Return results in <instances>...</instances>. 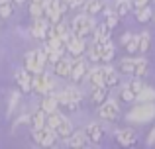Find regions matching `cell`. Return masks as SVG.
Segmentation results:
<instances>
[{
  "mask_svg": "<svg viewBox=\"0 0 155 149\" xmlns=\"http://www.w3.org/2000/svg\"><path fill=\"white\" fill-rule=\"evenodd\" d=\"M41 110H45L47 114H51V112H57V108H59V98H57V94H53V92H49V94L43 96L41 100Z\"/></svg>",
  "mask_w": 155,
  "mask_h": 149,
  "instance_id": "cell-20",
  "label": "cell"
},
{
  "mask_svg": "<svg viewBox=\"0 0 155 149\" xmlns=\"http://www.w3.org/2000/svg\"><path fill=\"white\" fill-rule=\"evenodd\" d=\"M47 65V57H45V49H34V51H28L26 57H24V67L30 71L31 75H38L43 73Z\"/></svg>",
  "mask_w": 155,
  "mask_h": 149,
  "instance_id": "cell-4",
  "label": "cell"
},
{
  "mask_svg": "<svg viewBox=\"0 0 155 149\" xmlns=\"http://www.w3.org/2000/svg\"><path fill=\"white\" fill-rule=\"evenodd\" d=\"M137 47H140V35H134L132 34V37L126 41L124 49L128 51V53H137Z\"/></svg>",
  "mask_w": 155,
  "mask_h": 149,
  "instance_id": "cell-36",
  "label": "cell"
},
{
  "mask_svg": "<svg viewBox=\"0 0 155 149\" xmlns=\"http://www.w3.org/2000/svg\"><path fill=\"white\" fill-rule=\"evenodd\" d=\"M155 118V102H137L128 112V122L132 124H145Z\"/></svg>",
  "mask_w": 155,
  "mask_h": 149,
  "instance_id": "cell-2",
  "label": "cell"
},
{
  "mask_svg": "<svg viewBox=\"0 0 155 149\" xmlns=\"http://www.w3.org/2000/svg\"><path fill=\"white\" fill-rule=\"evenodd\" d=\"M88 61H100V63H108L114 59V55H116V45H114L112 41H104V43H94L92 41V45L88 47Z\"/></svg>",
  "mask_w": 155,
  "mask_h": 149,
  "instance_id": "cell-1",
  "label": "cell"
},
{
  "mask_svg": "<svg viewBox=\"0 0 155 149\" xmlns=\"http://www.w3.org/2000/svg\"><path fill=\"white\" fill-rule=\"evenodd\" d=\"M149 45H151V35H149L147 31L140 34V47H137V53H147Z\"/></svg>",
  "mask_w": 155,
  "mask_h": 149,
  "instance_id": "cell-31",
  "label": "cell"
},
{
  "mask_svg": "<svg viewBox=\"0 0 155 149\" xmlns=\"http://www.w3.org/2000/svg\"><path fill=\"white\" fill-rule=\"evenodd\" d=\"M118 67H120L122 73H126V75H134V71H136V59H132V57H124L120 63H118Z\"/></svg>",
  "mask_w": 155,
  "mask_h": 149,
  "instance_id": "cell-27",
  "label": "cell"
},
{
  "mask_svg": "<svg viewBox=\"0 0 155 149\" xmlns=\"http://www.w3.org/2000/svg\"><path fill=\"white\" fill-rule=\"evenodd\" d=\"M65 47H67V51L73 55V57H79V55H83L84 51H87V43H84V39L79 37V35H75L73 31L65 37Z\"/></svg>",
  "mask_w": 155,
  "mask_h": 149,
  "instance_id": "cell-11",
  "label": "cell"
},
{
  "mask_svg": "<svg viewBox=\"0 0 155 149\" xmlns=\"http://www.w3.org/2000/svg\"><path fill=\"white\" fill-rule=\"evenodd\" d=\"M65 143H67L69 147L79 149V147H88V145H91V139L87 138L84 130H81V131H73V134L69 135L67 139H65Z\"/></svg>",
  "mask_w": 155,
  "mask_h": 149,
  "instance_id": "cell-14",
  "label": "cell"
},
{
  "mask_svg": "<svg viewBox=\"0 0 155 149\" xmlns=\"http://www.w3.org/2000/svg\"><path fill=\"white\" fill-rule=\"evenodd\" d=\"M31 135H34V141L38 143V145H41V147H51V145H55V141H57V131L53 130V128L49 126H43V128H39V130H31Z\"/></svg>",
  "mask_w": 155,
  "mask_h": 149,
  "instance_id": "cell-7",
  "label": "cell"
},
{
  "mask_svg": "<svg viewBox=\"0 0 155 149\" xmlns=\"http://www.w3.org/2000/svg\"><path fill=\"white\" fill-rule=\"evenodd\" d=\"M30 122H31V130H39V128L47 126V112L39 108L38 112H34L30 116Z\"/></svg>",
  "mask_w": 155,
  "mask_h": 149,
  "instance_id": "cell-22",
  "label": "cell"
},
{
  "mask_svg": "<svg viewBox=\"0 0 155 149\" xmlns=\"http://www.w3.org/2000/svg\"><path fill=\"white\" fill-rule=\"evenodd\" d=\"M24 122H30V116H20V118L16 120L14 126H20V124H24Z\"/></svg>",
  "mask_w": 155,
  "mask_h": 149,
  "instance_id": "cell-42",
  "label": "cell"
},
{
  "mask_svg": "<svg viewBox=\"0 0 155 149\" xmlns=\"http://www.w3.org/2000/svg\"><path fill=\"white\" fill-rule=\"evenodd\" d=\"M132 8H134L132 0H116V4H114V12H116L120 18H124L126 14H130Z\"/></svg>",
  "mask_w": 155,
  "mask_h": 149,
  "instance_id": "cell-24",
  "label": "cell"
},
{
  "mask_svg": "<svg viewBox=\"0 0 155 149\" xmlns=\"http://www.w3.org/2000/svg\"><path fill=\"white\" fill-rule=\"evenodd\" d=\"M57 98H59V106L69 108V110H77V108L81 106V102H83V94L73 86L63 88V90L57 94Z\"/></svg>",
  "mask_w": 155,
  "mask_h": 149,
  "instance_id": "cell-6",
  "label": "cell"
},
{
  "mask_svg": "<svg viewBox=\"0 0 155 149\" xmlns=\"http://www.w3.org/2000/svg\"><path fill=\"white\" fill-rule=\"evenodd\" d=\"M94 28H96V24H94V20H92V16H88V14H79V16H75L73 18V22H71V31L75 35H79V37H88V35H92V31H94Z\"/></svg>",
  "mask_w": 155,
  "mask_h": 149,
  "instance_id": "cell-5",
  "label": "cell"
},
{
  "mask_svg": "<svg viewBox=\"0 0 155 149\" xmlns=\"http://www.w3.org/2000/svg\"><path fill=\"white\" fill-rule=\"evenodd\" d=\"M71 69H73V59H69V57H61L53 65V73H55V76H61V79H69Z\"/></svg>",
  "mask_w": 155,
  "mask_h": 149,
  "instance_id": "cell-15",
  "label": "cell"
},
{
  "mask_svg": "<svg viewBox=\"0 0 155 149\" xmlns=\"http://www.w3.org/2000/svg\"><path fill=\"white\" fill-rule=\"evenodd\" d=\"M49 26H51V22L45 18V16L35 18L34 24H31V35H34L35 39H45L47 37V31H49Z\"/></svg>",
  "mask_w": 155,
  "mask_h": 149,
  "instance_id": "cell-12",
  "label": "cell"
},
{
  "mask_svg": "<svg viewBox=\"0 0 155 149\" xmlns=\"http://www.w3.org/2000/svg\"><path fill=\"white\" fill-rule=\"evenodd\" d=\"M30 14L31 18H41V16H45V10H43V0H31L30 4Z\"/></svg>",
  "mask_w": 155,
  "mask_h": 149,
  "instance_id": "cell-28",
  "label": "cell"
},
{
  "mask_svg": "<svg viewBox=\"0 0 155 149\" xmlns=\"http://www.w3.org/2000/svg\"><path fill=\"white\" fill-rule=\"evenodd\" d=\"M53 80H51V76L49 75H45V73H38V75H34V79H31V90H35L38 94H49V92L53 90Z\"/></svg>",
  "mask_w": 155,
  "mask_h": 149,
  "instance_id": "cell-8",
  "label": "cell"
},
{
  "mask_svg": "<svg viewBox=\"0 0 155 149\" xmlns=\"http://www.w3.org/2000/svg\"><path fill=\"white\" fill-rule=\"evenodd\" d=\"M136 18H137V22H141V24H147L149 20L153 18V10L149 6H141V8H137V14H136Z\"/></svg>",
  "mask_w": 155,
  "mask_h": 149,
  "instance_id": "cell-29",
  "label": "cell"
},
{
  "mask_svg": "<svg viewBox=\"0 0 155 149\" xmlns=\"http://www.w3.org/2000/svg\"><path fill=\"white\" fill-rule=\"evenodd\" d=\"M43 49H45V57H47V63H49V65H55V63L63 57V53H61V51L51 49V47H47V45H43Z\"/></svg>",
  "mask_w": 155,
  "mask_h": 149,
  "instance_id": "cell-32",
  "label": "cell"
},
{
  "mask_svg": "<svg viewBox=\"0 0 155 149\" xmlns=\"http://www.w3.org/2000/svg\"><path fill=\"white\" fill-rule=\"evenodd\" d=\"M106 8V2L104 0H84L83 2V12L88 16H94L98 12H102Z\"/></svg>",
  "mask_w": 155,
  "mask_h": 149,
  "instance_id": "cell-19",
  "label": "cell"
},
{
  "mask_svg": "<svg viewBox=\"0 0 155 149\" xmlns=\"http://www.w3.org/2000/svg\"><path fill=\"white\" fill-rule=\"evenodd\" d=\"M147 2H149V0H132V4H134L136 10H137V8H141V6H147Z\"/></svg>",
  "mask_w": 155,
  "mask_h": 149,
  "instance_id": "cell-41",
  "label": "cell"
},
{
  "mask_svg": "<svg viewBox=\"0 0 155 149\" xmlns=\"http://www.w3.org/2000/svg\"><path fill=\"white\" fill-rule=\"evenodd\" d=\"M84 134H87V138L91 139V143H98L100 139L104 138L106 130H104V126H102V124L92 122V124H88V126L84 128Z\"/></svg>",
  "mask_w": 155,
  "mask_h": 149,
  "instance_id": "cell-16",
  "label": "cell"
},
{
  "mask_svg": "<svg viewBox=\"0 0 155 149\" xmlns=\"http://www.w3.org/2000/svg\"><path fill=\"white\" fill-rule=\"evenodd\" d=\"M130 37H132V34H124V35L120 37V43H122V45H126V41H128Z\"/></svg>",
  "mask_w": 155,
  "mask_h": 149,
  "instance_id": "cell-43",
  "label": "cell"
},
{
  "mask_svg": "<svg viewBox=\"0 0 155 149\" xmlns=\"http://www.w3.org/2000/svg\"><path fill=\"white\" fill-rule=\"evenodd\" d=\"M137 102H155V88L151 86H143L141 88V92L136 96Z\"/></svg>",
  "mask_w": 155,
  "mask_h": 149,
  "instance_id": "cell-26",
  "label": "cell"
},
{
  "mask_svg": "<svg viewBox=\"0 0 155 149\" xmlns=\"http://www.w3.org/2000/svg\"><path fill=\"white\" fill-rule=\"evenodd\" d=\"M120 98L124 100V102H134V100H136V94H134V90L130 88L128 83L122 84V88H120Z\"/></svg>",
  "mask_w": 155,
  "mask_h": 149,
  "instance_id": "cell-35",
  "label": "cell"
},
{
  "mask_svg": "<svg viewBox=\"0 0 155 149\" xmlns=\"http://www.w3.org/2000/svg\"><path fill=\"white\" fill-rule=\"evenodd\" d=\"M14 4H22V2H26V0H12Z\"/></svg>",
  "mask_w": 155,
  "mask_h": 149,
  "instance_id": "cell-44",
  "label": "cell"
},
{
  "mask_svg": "<svg viewBox=\"0 0 155 149\" xmlns=\"http://www.w3.org/2000/svg\"><path fill=\"white\" fill-rule=\"evenodd\" d=\"M110 31H112V30H110L106 24H102V26H96L94 31H92V41H94V43L108 41V39H110Z\"/></svg>",
  "mask_w": 155,
  "mask_h": 149,
  "instance_id": "cell-21",
  "label": "cell"
},
{
  "mask_svg": "<svg viewBox=\"0 0 155 149\" xmlns=\"http://www.w3.org/2000/svg\"><path fill=\"white\" fill-rule=\"evenodd\" d=\"M18 102H20V92H12L10 102H8V116L14 114V110L18 108Z\"/></svg>",
  "mask_w": 155,
  "mask_h": 149,
  "instance_id": "cell-38",
  "label": "cell"
},
{
  "mask_svg": "<svg viewBox=\"0 0 155 149\" xmlns=\"http://www.w3.org/2000/svg\"><path fill=\"white\" fill-rule=\"evenodd\" d=\"M136 139H137V135H136V131H134L132 128H122V130L116 131V141L120 143V145H124V147L134 145Z\"/></svg>",
  "mask_w": 155,
  "mask_h": 149,
  "instance_id": "cell-17",
  "label": "cell"
},
{
  "mask_svg": "<svg viewBox=\"0 0 155 149\" xmlns=\"http://www.w3.org/2000/svg\"><path fill=\"white\" fill-rule=\"evenodd\" d=\"M145 73H147V59L145 57H137L136 59V71H134V75L136 76H145Z\"/></svg>",
  "mask_w": 155,
  "mask_h": 149,
  "instance_id": "cell-33",
  "label": "cell"
},
{
  "mask_svg": "<svg viewBox=\"0 0 155 149\" xmlns=\"http://www.w3.org/2000/svg\"><path fill=\"white\" fill-rule=\"evenodd\" d=\"M47 126L53 128V130L57 131V135L63 138V139H67L69 135L73 134L71 120H69L67 116H63L61 112H51V114H47Z\"/></svg>",
  "mask_w": 155,
  "mask_h": 149,
  "instance_id": "cell-3",
  "label": "cell"
},
{
  "mask_svg": "<svg viewBox=\"0 0 155 149\" xmlns=\"http://www.w3.org/2000/svg\"><path fill=\"white\" fill-rule=\"evenodd\" d=\"M106 98H108L106 86H92V90H91V100L92 102L94 104H102Z\"/></svg>",
  "mask_w": 155,
  "mask_h": 149,
  "instance_id": "cell-25",
  "label": "cell"
},
{
  "mask_svg": "<svg viewBox=\"0 0 155 149\" xmlns=\"http://www.w3.org/2000/svg\"><path fill=\"white\" fill-rule=\"evenodd\" d=\"M88 75V59H84L83 55H79V57H75V61H73V69H71V76L69 79L73 80V83H81L83 79H87Z\"/></svg>",
  "mask_w": 155,
  "mask_h": 149,
  "instance_id": "cell-10",
  "label": "cell"
},
{
  "mask_svg": "<svg viewBox=\"0 0 155 149\" xmlns=\"http://www.w3.org/2000/svg\"><path fill=\"white\" fill-rule=\"evenodd\" d=\"M104 16H106V26H108L110 30H114V28L118 26V22H120V16H118L114 10H106Z\"/></svg>",
  "mask_w": 155,
  "mask_h": 149,
  "instance_id": "cell-37",
  "label": "cell"
},
{
  "mask_svg": "<svg viewBox=\"0 0 155 149\" xmlns=\"http://www.w3.org/2000/svg\"><path fill=\"white\" fill-rule=\"evenodd\" d=\"M118 83H120V76H118V71L112 69V67L106 63V76H104V84L106 88H112V86H118Z\"/></svg>",
  "mask_w": 155,
  "mask_h": 149,
  "instance_id": "cell-23",
  "label": "cell"
},
{
  "mask_svg": "<svg viewBox=\"0 0 155 149\" xmlns=\"http://www.w3.org/2000/svg\"><path fill=\"white\" fill-rule=\"evenodd\" d=\"M98 116L106 122H114V120H118V116H120V106H118L116 100H110L106 98L102 104H98Z\"/></svg>",
  "mask_w": 155,
  "mask_h": 149,
  "instance_id": "cell-9",
  "label": "cell"
},
{
  "mask_svg": "<svg viewBox=\"0 0 155 149\" xmlns=\"http://www.w3.org/2000/svg\"><path fill=\"white\" fill-rule=\"evenodd\" d=\"M151 145H155V128L149 131V135H147V147H151Z\"/></svg>",
  "mask_w": 155,
  "mask_h": 149,
  "instance_id": "cell-39",
  "label": "cell"
},
{
  "mask_svg": "<svg viewBox=\"0 0 155 149\" xmlns=\"http://www.w3.org/2000/svg\"><path fill=\"white\" fill-rule=\"evenodd\" d=\"M47 47H51V49H57V51H61V53H65L67 51V47H65V41L61 37H47V43H45Z\"/></svg>",
  "mask_w": 155,
  "mask_h": 149,
  "instance_id": "cell-34",
  "label": "cell"
},
{
  "mask_svg": "<svg viewBox=\"0 0 155 149\" xmlns=\"http://www.w3.org/2000/svg\"><path fill=\"white\" fill-rule=\"evenodd\" d=\"M104 76H106V65H98V67L88 69L87 79H88V83H91V86H106Z\"/></svg>",
  "mask_w": 155,
  "mask_h": 149,
  "instance_id": "cell-13",
  "label": "cell"
},
{
  "mask_svg": "<svg viewBox=\"0 0 155 149\" xmlns=\"http://www.w3.org/2000/svg\"><path fill=\"white\" fill-rule=\"evenodd\" d=\"M31 73L24 67V69L16 71V83H18V86L22 88V92H30L31 90Z\"/></svg>",
  "mask_w": 155,
  "mask_h": 149,
  "instance_id": "cell-18",
  "label": "cell"
},
{
  "mask_svg": "<svg viewBox=\"0 0 155 149\" xmlns=\"http://www.w3.org/2000/svg\"><path fill=\"white\" fill-rule=\"evenodd\" d=\"M14 12V2L12 0H0V18H10Z\"/></svg>",
  "mask_w": 155,
  "mask_h": 149,
  "instance_id": "cell-30",
  "label": "cell"
},
{
  "mask_svg": "<svg viewBox=\"0 0 155 149\" xmlns=\"http://www.w3.org/2000/svg\"><path fill=\"white\" fill-rule=\"evenodd\" d=\"M69 8H77V6H83V0H65Z\"/></svg>",
  "mask_w": 155,
  "mask_h": 149,
  "instance_id": "cell-40",
  "label": "cell"
}]
</instances>
